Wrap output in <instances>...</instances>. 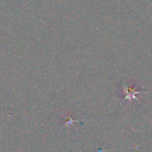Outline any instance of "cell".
I'll use <instances>...</instances> for the list:
<instances>
[{
  "instance_id": "1",
  "label": "cell",
  "mask_w": 152,
  "mask_h": 152,
  "mask_svg": "<svg viewBox=\"0 0 152 152\" xmlns=\"http://www.w3.org/2000/svg\"><path fill=\"white\" fill-rule=\"evenodd\" d=\"M123 88H124L125 92H126V95H127V96H126L125 98L127 99H129V100H131V99L133 98V99H136V100L139 101V99L136 97V95L135 94H137L145 93V92H142V91H136L134 88H129V87H127V86H124V85H123Z\"/></svg>"
}]
</instances>
